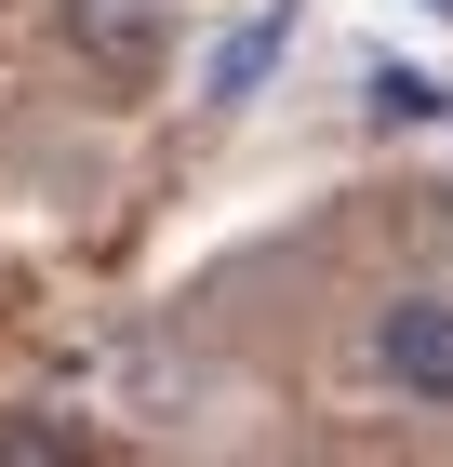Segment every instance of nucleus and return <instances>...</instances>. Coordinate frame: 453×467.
<instances>
[{"label":"nucleus","instance_id":"nucleus-1","mask_svg":"<svg viewBox=\"0 0 453 467\" xmlns=\"http://www.w3.org/2000/svg\"><path fill=\"white\" fill-rule=\"evenodd\" d=\"M374 374L414 414H453V294H386L374 307Z\"/></svg>","mask_w":453,"mask_h":467},{"label":"nucleus","instance_id":"nucleus-2","mask_svg":"<svg viewBox=\"0 0 453 467\" xmlns=\"http://www.w3.org/2000/svg\"><path fill=\"white\" fill-rule=\"evenodd\" d=\"M67 40H80V67H107V80H160L174 0H67Z\"/></svg>","mask_w":453,"mask_h":467},{"label":"nucleus","instance_id":"nucleus-3","mask_svg":"<svg viewBox=\"0 0 453 467\" xmlns=\"http://www.w3.org/2000/svg\"><path fill=\"white\" fill-rule=\"evenodd\" d=\"M94 454V428H67V414H0V467H80Z\"/></svg>","mask_w":453,"mask_h":467},{"label":"nucleus","instance_id":"nucleus-4","mask_svg":"<svg viewBox=\"0 0 453 467\" xmlns=\"http://www.w3.org/2000/svg\"><path fill=\"white\" fill-rule=\"evenodd\" d=\"M374 120L400 134V120H453V80L440 67H374Z\"/></svg>","mask_w":453,"mask_h":467},{"label":"nucleus","instance_id":"nucleus-5","mask_svg":"<svg viewBox=\"0 0 453 467\" xmlns=\"http://www.w3.org/2000/svg\"><path fill=\"white\" fill-rule=\"evenodd\" d=\"M280 27H293V14H253V27L227 40V54H213V108H241L253 80H267V54H280Z\"/></svg>","mask_w":453,"mask_h":467},{"label":"nucleus","instance_id":"nucleus-6","mask_svg":"<svg viewBox=\"0 0 453 467\" xmlns=\"http://www.w3.org/2000/svg\"><path fill=\"white\" fill-rule=\"evenodd\" d=\"M440 14H453V0H440Z\"/></svg>","mask_w":453,"mask_h":467}]
</instances>
